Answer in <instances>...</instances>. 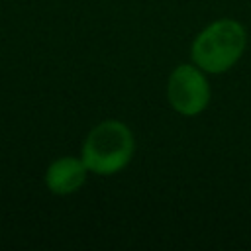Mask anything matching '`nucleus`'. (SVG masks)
I'll return each instance as SVG.
<instances>
[{"label":"nucleus","instance_id":"f257e3e1","mask_svg":"<svg viewBox=\"0 0 251 251\" xmlns=\"http://www.w3.org/2000/svg\"><path fill=\"white\" fill-rule=\"evenodd\" d=\"M247 33L235 20H218L206 25L194 39L190 57L202 71L224 73L231 69L245 51Z\"/></svg>","mask_w":251,"mask_h":251},{"label":"nucleus","instance_id":"f03ea898","mask_svg":"<svg viewBox=\"0 0 251 251\" xmlns=\"http://www.w3.org/2000/svg\"><path fill=\"white\" fill-rule=\"evenodd\" d=\"M133 133L118 120H106L90 129L82 143V161L96 175H114L133 157Z\"/></svg>","mask_w":251,"mask_h":251},{"label":"nucleus","instance_id":"7ed1b4c3","mask_svg":"<svg viewBox=\"0 0 251 251\" xmlns=\"http://www.w3.org/2000/svg\"><path fill=\"white\" fill-rule=\"evenodd\" d=\"M167 96L171 106L182 116L200 114L210 102V84L200 67L178 65L167 84Z\"/></svg>","mask_w":251,"mask_h":251},{"label":"nucleus","instance_id":"20e7f679","mask_svg":"<svg viewBox=\"0 0 251 251\" xmlns=\"http://www.w3.org/2000/svg\"><path fill=\"white\" fill-rule=\"evenodd\" d=\"M86 165L82 159L61 157L53 161L45 173V184L53 194L76 192L86 180Z\"/></svg>","mask_w":251,"mask_h":251}]
</instances>
